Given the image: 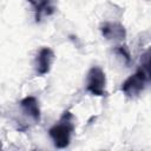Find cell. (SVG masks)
Returning <instances> with one entry per match:
<instances>
[{
    "instance_id": "3",
    "label": "cell",
    "mask_w": 151,
    "mask_h": 151,
    "mask_svg": "<svg viewBox=\"0 0 151 151\" xmlns=\"http://www.w3.org/2000/svg\"><path fill=\"white\" fill-rule=\"evenodd\" d=\"M146 81H149L145 77V74L138 68L136 71V73H133L132 76H130L123 84H122V92L130 98H133L136 96H138L145 87Z\"/></svg>"
},
{
    "instance_id": "7",
    "label": "cell",
    "mask_w": 151,
    "mask_h": 151,
    "mask_svg": "<svg viewBox=\"0 0 151 151\" xmlns=\"http://www.w3.org/2000/svg\"><path fill=\"white\" fill-rule=\"evenodd\" d=\"M20 107L22 109V111L28 117H31L34 122L39 123V120H40V107H39V103H38L35 97L28 96V97H25L24 99H21L20 100Z\"/></svg>"
},
{
    "instance_id": "9",
    "label": "cell",
    "mask_w": 151,
    "mask_h": 151,
    "mask_svg": "<svg viewBox=\"0 0 151 151\" xmlns=\"http://www.w3.org/2000/svg\"><path fill=\"white\" fill-rule=\"evenodd\" d=\"M117 52H118L120 55H123L127 63L130 61V53H129V51H127L126 46H118V48H117Z\"/></svg>"
},
{
    "instance_id": "6",
    "label": "cell",
    "mask_w": 151,
    "mask_h": 151,
    "mask_svg": "<svg viewBox=\"0 0 151 151\" xmlns=\"http://www.w3.org/2000/svg\"><path fill=\"white\" fill-rule=\"evenodd\" d=\"M103 37L112 41H123L126 37V31L123 25L118 22H104L100 26Z\"/></svg>"
},
{
    "instance_id": "5",
    "label": "cell",
    "mask_w": 151,
    "mask_h": 151,
    "mask_svg": "<svg viewBox=\"0 0 151 151\" xmlns=\"http://www.w3.org/2000/svg\"><path fill=\"white\" fill-rule=\"evenodd\" d=\"M34 9V18L35 21L39 22L44 17H50L54 14L57 7H55V0H27Z\"/></svg>"
},
{
    "instance_id": "4",
    "label": "cell",
    "mask_w": 151,
    "mask_h": 151,
    "mask_svg": "<svg viewBox=\"0 0 151 151\" xmlns=\"http://www.w3.org/2000/svg\"><path fill=\"white\" fill-rule=\"evenodd\" d=\"M53 60H54V53L50 47L40 48L35 57V61H34L37 73L39 76H44L48 73L53 64Z\"/></svg>"
},
{
    "instance_id": "8",
    "label": "cell",
    "mask_w": 151,
    "mask_h": 151,
    "mask_svg": "<svg viewBox=\"0 0 151 151\" xmlns=\"http://www.w3.org/2000/svg\"><path fill=\"white\" fill-rule=\"evenodd\" d=\"M139 70L145 74L147 80H151V47H149L140 57Z\"/></svg>"
},
{
    "instance_id": "2",
    "label": "cell",
    "mask_w": 151,
    "mask_h": 151,
    "mask_svg": "<svg viewBox=\"0 0 151 151\" xmlns=\"http://www.w3.org/2000/svg\"><path fill=\"white\" fill-rule=\"evenodd\" d=\"M106 77L105 72L99 66H93L87 73L86 90L93 96H105L106 94Z\"/></svg>"
},
{
    "instance_id": "1",
    "label": "cell",
    "mask_w": 151,
    "mask_h": 151,
    "mask_svg": "<svg viewBox=\"0 0 151 151\" xmlns=\"http://www.w3.org/2000/svg\"><path fill=\"white\" fill-rule=\"evenodd\" d=\"M73 131H74L73 114L70 111H65L60 117L59 122L50 129L48 134L52 138L55 147L65 149L70 145Z\"/></svg>"
}]
</instances>
